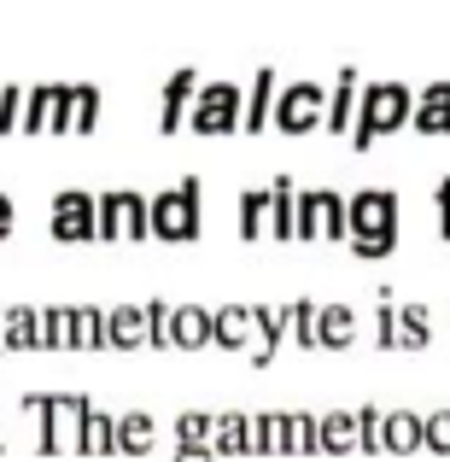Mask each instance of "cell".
<instances>
[{
    "label": "cell",
    "instance_id": "cell-15",
    "mask_svg": "<svg viewBox=\"0 0 450 462\" xmlns=\"http://www.w3.org/2000/svg\"><path fill=\"white\" fill-rule=\"evenodd\" d=\"M152 445V421L147 416H129L124 428H117V451H147Z\"/></svg>",
    "mask_w": 450,
    "mask_h": 462
},
{
    "label": "cell",
    "instance_id": "cell-21",
    "mask_svg": "<svg viewBox=\"0 0 450 462\" xmlns=\"http://www.w3.org/2000/svg\"><path fill=\"white\" fill-rule=\"evenodd\" d=\"M12 217H18V211H12V199H6V193H0V240L12 235Z\"/></svg>",
    "mask_w": 450,
    "mask_h": 462
},
{
    "label": "cell",
    "instance_id": "cell-17",
    "mask_svg": "<svg viewBox=\"0 0 450 462\" xmlns=\"http://www.w3.org/2000/svg\"><path fill=\"white\" fill-rule=\"evenodd\" d=\"M433 124H450V88L427 94V106H421V129H433Z\"/></svg>",
    "mask_w": 450,
    "mask_h": 462
},
{
    "label": "cell",
    "instance_id": "cell-10",
    "mask_svg": "<svg viewBox=\"0 0 450 462\" xmlns=\"http://www.w3.org/2000/svg\"><path fill=\"white\" fill-rule=\"evenodd\" d=\"M193 88H199V77H193V70H176V77H170V88H164V129L181 124V106H188Z\"/></svg>",
    "mask_w": 450,
    "mask_h": 462
},
{
    "label": "cell",
    "instance_id": "cell-11",
    "mask_svg": "<svg viewBox=\"0 0 450 462\" xmlns=\"http://www.w3.org/2000/svg\"><path fill=\"white\" fill-rule=\"evenodd\" d=\"M316 339H322V346H345V339H351V310L345 305L316 310Z\"/></svg>",
    "mask_w": 450,
    "mask_h": 462
},
{
    "label": "cell",
    "instance_id": "cell-3",
    "mask_svg": "<svg viewBox=\"0 0 450 462\" xmlns=\"http://www.w3.org/2000/svg\"><path fill=\"white\" fill-rule=\"evenodd\" d=\"M100 235L106 240H117V235H129V240L152 235V205L141 199V193H106V199H100Z\"/></svg>",
    "mask_w": 450,
    "mask_h": 462
},
{
    "label": "cell",
    "instance_id": "cell-20",
    "mask_svg": "<svg viewBox=\"0 0 450 462\" xmlns=\"http://www.w3.org/2000/svg\"><path fill=\"white\" fill-rule=\"evenodd\" d=\"M12 112H18V88H0V135L12 129Z\"/></svg>",
    "mask_w": 450,
    "mask_h": 462
},
{
    "label": "cell",
    "instance_id": "cell-5",
    "mask_svg": "<svg viewBox=\"0 0 450 462\" xmlns=\"http://www.w3.org/2000/svg\"><path fill=\"white\" fill-rule=\"evenodd\" d=\"M53 235L59 240H88L100 235V205L88 193H59L53 199Z\"/></svg>",
    "mask_w": 450,
    "mask_h": 462
},
{
    "label": "cell",
    "instance_id": "cell-1",
    "mask_svg": "<svg viewBox=\"0 0 450 462\" xmlns=\"http://www.w3.org/2000/svg\"><path fill=\"white\" fill-rule=\"evenodd\" d=\"M345 228H351V252H363V258H381V252H392L398 240V199L392 193H357V199L345 205Z\"/></svg>",
    "mask_w": 450,
    "mask_h": 462
},
{
    "label": "cell",
    "instance_id": "cell-16",
    "mask_svg": "<svg viewBox=\"0 0 450 462\" xmlns=\"http://www.w3.org/2000/svg\"><path fill=\"white\" fill-rule=\"evenodd\" d=\"M270 94H275V77L263 70L258 88H252V106H246V129H258V124H263V112H270Z\"/></svg>",
    "mask_w": 450,
    "mask_h": 462
},
{
    "label": "cell",
    "instance_id": "cell-6",
    "mask_svg": "<svg viewBox=\"0 0 450 462\" xmlns=\"http://www.w3.org/2000/svg\"><path fill=\"white\" fill-rule=\"evenodd\" d=\"M322 112H327V94L316 88V82H298V88L281 94V106H275V124H281L287 135H304V129H310Z\"/></svg>",
    "mask_w": 450,
    "mask_h": 462
},
{
    "label": "cell",
    "instance_id": "cell-4",
    "mask_svg": "<svg viewBox=\"0 0 450 462\" xmlns=\"http://www.w3.org/2000/svg\"><path fill=\"white\" fill-rule=\"evenodd\" d=\"M404 112H409V94H404V88H363V124H357V141L369 147V141L386 135V129H392Z\"/></svg>",
    "mask_w": 450,
    "mask_h": 462
},
{
    "label": "cell",
    "instance_id": "cell-13",
    "mask_svg": "<svg viewBox=\"0 0 450 462\" xmlns=\"http://www.w3.org/2000/svg\"><path fill=\"white\" fill-rule=\"evenodd\" d=\"M351 100H357V77L345 70V77H339V88H334V100H327V124H334V129L351 124Z\"/></svg>",
    "mask_w": 450,
    "mask_h": 462
},
{
    "label": "cell",
    "instance_id": "cell-2",
    "mask_svg": "<svg viewBox=\"0 0 450 462\" xmlns=\"http://www.w3.org/2000/svg\"><path fill=\"white\" fill-rule=\"evenodd\" d=\"M152 235H164V240H193L199 235V181L170 188L164 199H152Z\"/></svg>",
    "mask_w": 450,
    "mask_h": 462
},
{
    "label": "cell",
    "instance_id": "cell-14",
    "mask_svg": "<svg viewBox=\"0 0 450 462\" xmlns=\"http://www.w3.org/2000/svg\"><path fill=\"white\" fill-rule=\"evenodd\" d=\"M252 322H258L252 310H223L216 316V339H223V346H240V339L252 334Z\"/></svg>",
    "mask_w": 450,
    "mask_h": 462
},
{
    "label": "cell",
    "instance_id": "cell-8",
    "mask_svg": "<svg viewBox=\"0 0 450 462\" xmlns=\"http://www.w3.org/2000/svg\"><path fill=\"white\" fill-rule=\"evenodd\" d=\"M298 235H334V240H345L351 235V228H345V205H339L334 193H310L304 211H298Z\"/></svg>",
    "mask_w": 450,
    "mask_h": 462
},
{
    "label": "cell",
    "instance_id": "cell-12",
    "mask_svg": "<svg viewBox=\"0 0 450 462\" xmlns=\"http://www.w3.org/2000/svg\"><path fill=\"white\" fill-rule=\"evenodd\" d=\"M112 322V346H135V339H152V322H141V310H117L106 316Z\"/></svg>",
    "mask_w": 450,
    "mask_h": 462
},
{
    "label": "cell",
    "instance_id": "cell-19",
    "mask_svg": "<svg viewBox=\"0 0 450 462\" xmlns=\"http://www.w3.org/2000/svg\"><path fill=\"white\" fill-rule=\"evenodd\" d=\"M176 433H181V445H193V439H205V433H211V421H205V416H181Z\"/></svg>",
    "mask_w": 450,
    "mask_h": 462
},
{
    "label": "cell",
    "instance_id": "cell-7",
    "mask_svg": "<svg viewBox=\"0 0 450 462\" xmlns=\"http://www.w3.org/2000/svg\"><path fill=\"white\" fill-rule=\"evenodd\" d=\"M234 117H240V94L228 88V82H211V88L199 94V106H193V129H199V135L234 129Z\"/></svg>",
    "mask_w": 450,
    "mask_h": 462
},
{
    "label": "cell",
    "instance_id": "cell-9",
    "mask_svg": "<svg viewBox=\"0 0 450 462\" xmlns=\"http://www.w3.org/2000/svg\"><path fill=\"white\" fill-rule=\"evenodd\" d=\"M170 339H176V346H205V339H216V316H205V310H176L170 316Z\"/></svg>",
    "mask_w": 450,
    "mask_h": 462
},
{
    "label": "cell",
    "instance_id": "cell-18",
    "mask_svg": "<svg viewBox=\"0 0 450 462\" xmlns=\"http://www.w3.org/2000/svg\"><path fill=\"white\" fill-rule=\"evenodd\" d=\"M263 193H246V199H240V223H246V235H263Z\"/></svg>",
    "mask_w": 450,
    "mask_h": 462
}]
</instances>
